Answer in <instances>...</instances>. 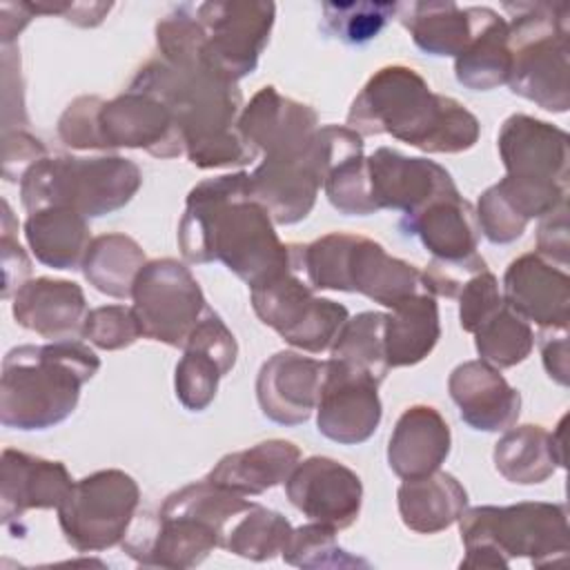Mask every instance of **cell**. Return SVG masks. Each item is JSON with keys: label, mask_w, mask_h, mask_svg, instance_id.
<instances>
[{"label": "cell", "mask_w": 570, "mask_h": 570, "mask_svg": "<svg viewBox=\"0 0 570 570\" xmlns=\"http://www.w3.org/2000/svg\"><path fill=\"white\" fill-rule=\"evenodd\" d=\"M178 247L187 263L220 261L249 289L292 269L289 245L281 243L272 216L254 198L247 171L200 180L189 191Z\"/></svg>", "instance_id": "cell-1"}, {"label": "cell", "mask_w": 570, "mask_h": 570, "mask_svg": "<svg viewBox=\"0 0 570 570\" xmlns=\"http://www.w3.org/2000/svg\"><path fill=\"white\" fill-rule=\"evenodd\" d=\"M129 87L158 98L171 111L191 165L214 169L256 158L236 125L243 102L236 82L205 65H171L156 56L136 71Z\"/></svg>", "instance_id": "cell-2"}, {"label": "cell", "mask_w": 570, "mask_h": 570, "mask_svg": "<svg viewBox=\"0 0 570 570\" xmlns=\"http://www.w3.org/2000/svg\"><path fill=\"white\" fill-rule=\"evenodd\" d=\"M347 127L358 136L387 134L428 154H459L479 140V120L459 100L434 94L405 65L381 67L352 100Z\"/></svg>", "instance_id": "cell-3"}, {"label": "cell", "mask_w": 570, "mask_h": 570, "mask_svg": "<svg viewBox=\"0 0 570 570\" xmlns=\"http://www.w3.org/2000/svg\"><path fill=\"white\" fill-rule=\"evenodd\" d=\"M254 503L207 479L171 492L156 514H138L122 550L142 566L191 568L225 546L227 523Z\"/></svg>", "instance_id": "cell-4"}, {"label": "cell", "mask_w": 570, "mask_h": 570, "mask_svg": "<svg viewBox=\"0 0 570 570\" xmlns=\"http://www.w3.org/2000/svg\"><path fill=\"white\" fill-rule=\"evenodd\" d=\"M100 370V358L78 341L18 345L2 361L0 421L13 430H47L78 405L80 390Z\"/></svg>", "instance_id": "cell-5"}, {"label": "cell", "mask_w": 570, "mask_h": 570, "mask_svg": "<svg viewBox=\"0 0 570 570\" xmlns=\"http://www.w3.org/2000/svg\"><path fill=\"white\" fill-rule=\"evenodd\" d=\"M289 258L292 269L303 272L312 289L356 292L387 309L412 294L428 292L421 269L358 234L332 232L307 245L289 243Z\"/></svg>", "instance_id": "cell-6"}, {"label": "cell", "mask_w": 570, "mask_h": 570, "mask_svg": "<svg viewBox=\"0 0 570 570\" xmlns=\"http://www.w3.org/2000/svg\"><path fill=\"white\" fill-rule=\"evenodd\" d=\"M459 530L465 548L461 568H508L514 557H528L541 568L563 559L570 550L568 514L561 503L465 508Z\"/></svg>", "instance_id": "cell-7"}, {"label": "cell", "mask_w": 570, "mask_h": 570, "mask_svg": "<svg viewBox=\"0 0 570 570\" xmlns=\"http://www.w3.org/2000/svg\"><path fill=\"white\" fill-rule=\"evenodd\" d=\"M142 185L140 167L120 156H45L20 178L27 212L69 207L96 218L125 207Z\"/></svg>", "instance_id": "cell-8"}, {"label": "cell", "mask_w": 570, "mask_h": 570, "mask_svg": "<svg viewBox=\"0 0 570 570\" xmlns=\"http://www.w3.org/2000/svg\"><path fill=\"white\" fill-rule=\"evenodd\" d=\"M512 94L532 100L546 111L563 114L570 107L568 85V20L563 2H508Z\"/></svg>", "instance_id": "cell-9"}, {"label": "cell", "mask_w": 570, "mask_h": 570, "mask_svg": "<svg viewBox=\"0 0 570 570\" xmlns=\"http://www.w3.org/2000/svg\"><path fill=\"white\" fill-rule=\"evenodd\" d=\"M363 151V136L350 127H318L307 147L285 156H265L249 174L254 198L276 225H294L312 212L327 174Z\"/></svg>", "instance_id": "cell-10"}, {"label": "cell", "mask_w": 570, "mask_h": 570, "mask_svg": "<svg viewBox=\"0 0 570 570\" xmlns=\"http://www.w3.org/2000/svg\"><path fill=\"white\" fill-rule=\"evenodd\" d=\"M140 503L138 483L122 470H98L73 481L58 508V523L76 552L122 543Z\"/></svg>", "instance_id": "cell-11"}, {"label": "cell", "mask_w": 570, "mask_h": 570, "mask_svg": "<svg viewBox=\"0 0 570 570\" xmlns=\"http://www.w3.org/2000/svg\"><path fill=\"white\" fill-rule=\"evenodd\" d=\"M252 307L285 343L312 354L330 350L350 318L345 305L316 296L294 269L252 287Z\"/></svg>", "instance_id": "cell-12"}, {"label": "cell", "mask_w": 570, "mask_h": 570, "mask_svg": "<svg viewBox=\"0 0 570 570\" xmlns=\"http://www.w3.org/2000/svg\"><path fill=\"white\" fill-rule=\"evenodd\" d=\"M131 309L145 338L183 347L209 305L189 267L176 258L145 263L131 289Z\"/></svg>", "instance_id": "cell-13"}, {"label": "cell", "mask_w": 570, "mask_h": 570, "mask_svg": "<svg viewBox=\"0 0 570 570\" xmlns=\"http://www.w3.org/2000/svg\"><path fill=\"white\" fill-rule=\"evenodd\" d=\"M194 13L203 29V65L229 82L249 76L269 42L276 4L265 0L200 2L194 4Z\"/></svg>", "instance_id": "cell-14"}, {"label": "cell", "mask_w": 570, "mask_h": 570, "mask_svg": "<svg viewBox=\"0 0 570 570\" xmlns=\"http://www.w3.org/2000/svg\"><path fill=\"white\" fill-rule=\"evenodd\" d=\"M379 385L367 372L327 358L316 403L318 432L341 445L365 443L383 416Z\"/></svg>", "instance_id": "cell-15"}, {"label": "cell", "mask_w": 570, "mask_h": 570, "mask_svg": "<svg viewBox=\"0 0 570 570\" xmlns=\"http://www.w3.org/2000/svg\"><path fill=\"white\" fill-rule=\"evenodd\" d=\"M96 125L100 149L134 147L158 158L185 154L171 111L158 98L131 87L111 100H102Z\"/></svg>", "instance_id": "cell-16"}, {"label": "cell", "mask_w": 570, "mask_h": 570, "mask_svg": "<svg viewBox=\"0 0 570 570\" xmlns=\"http://www.w3.org/2000/svg\"><path fill=\"white\" fill-rule=\"evenodd\" d=\"M289 503L309 521L332 528H350L361 512L363 483L354 470L330 456L298 461L285 481Z\"/></svg>", "instance_id": "cell-17"}, {"label": "cell", "mask_w": 570, "mask_h": 570, "mask_svg": "<svg viewBox=\"0 0 570 570\" xmlns=\"http://www.w3.org/2000/svg\"><path fill=\"white\" fill-rule=\"evenodd\" d=\"M238 345L232 330L209 307L183 345V358L176 365V396L191 410L203 412L216 399L218 381L236 365Z\"/></svg>", "instance_id": "cell-18"}, {"label": "cell", "mask_w": 570, "mask_h": 570, "mask_svg": "<svg viewBox=\"0 0 570 570\" xmlns=\"http://www.w3.org/2000/svg\"><path fill=\"white\" fill-rule=\"evenodd\" d=\"M367 174L376 212L401 209L414 214L430 200L456 189L450 171L439 163L403 156L390 147H379L367 156Z\"/></svg>", "instance_id": "cell-19"}, {"label": "cell", "mask_w": 570, "mask_h": 570, "mask_svg": "<svg viewBox=\"0 0 570 570\" xmlns=\"http://www.w3.org/2000/svg\"><path fill=\"white\" fill-rule=\"evenodd\" d=\"M503 303L543 330H568L570 278L541 254L514 258L503 274Z\"/></svg>", "instance_id": "cell-20"}, {"label": "cell", "mask_w": 570, "mask_h": 570, "mask_svg": "<svg viewBox=\"0 0 570 570\" xmlns=\"http://www.w3.org/2000/svg\"><path fill=\"white\" fill-rule=\"evenodd\" d=\"M568 185L503 176L488 187L476 205V223L494 245L517 240L532 218H543L566 203Z\"/></svg>", "instance_id": "cell-21"}, {"label": "cell", "mask_w": 570, "mask_h": 570, "mask_svg": "<svg viewBox=\"0 0 570 570\" xmlns=\"http://www.w3.org/2000/svg\"><path fill=\"white\" fill-rule=\"evenodd\" d=\"M325 361L298 352H276L269 356L256 379V399L261 412L281 425L305 423L316 410Z\"/></svg>", "instance_id": "cell-22"}, {"label": "cell", "mask_w": 570, "mask_h": 570, "mask_svg": "<svg viewBox=\"0 0 570 570\" xmlns=\"http://www.w3.org/2000/svg\"><path fill=\"white\" fill-rule=\"evenodd\" d=\"M236 125L254 151L285 156L307 147L318 129V116L309 105L287 98L269 85L254 94Z\"/></svg>", "instance_id": "cell-23"}, {"label": "cell", "mask_w": 570, "mask_h": 570, "mask_svg": "<svg viewBox=\"0 0 570 570\" xmlns=\"http://www.w3.org/2000/svg\"><path fill=\"white\" fill-rule=\"evenodd\" d=\"M505 176L568 185V134L539 118L514 114L499 131Z\"/></svg>", "instance_id": "cell-24"}, {"label": "cell", "mask_w": 570, "mask_h": 570, "mask_svg": "<svg viewBox=\"0 0 570 570\" xmlns=\"http://www.w3.org/2000/svg\"><path fill=\"white\" fill-rule=\"evenodd\" d=\"M73 479L65 463L33 456L13 448L2 450L0 463V512L2 523L11 528L27 510L60 508Z\"/></svg>", "instance_id": "cell-25"}, {"label": "cell", "mask_w": 570, "mask_h": 570, "mask_svg": "<svg viewBox=\"0 0 570 570\" xmlns=\"http://www.w3.org/2000/svg\"><path fill=\"white\" fill-rule=\"evenodd\" d=\"M448 390L461 419L481 432L508 430L521 412V394L485 361H465L448 379Z\"/></svg>", "instance_id": "cell-26"}, {"label": "cell", "mask_w": 570, "mask_h": 570, "mask_svg": "<svg viewBox=\"0 0 570 570\" xmlns=\"http://www.w3.org/2000/svg\"><path fill=\"white\" fill-rule=\"evenodd\" d=\"M11 312L18 325L49 341H73L82 336L87 318L85 292L73 281L31 278L16 294Z\"/></svg>", "instance_id": "cell-27"}, {"label": "cell", "mask_w": 570, "mask_h": 570, "mask_svg": "<svg viewBox=\"0 0 570 570\" xmlns=\"http://www.w3.org/2000/svg\"><path fill=\"white\" fill-rule=\"evenodd\" d=\"M399 227L405 236H416L441 261H459L474 254L481 236L476 212L459 189L430 200L414 214H403Z\"/></svg>", "instance_id": "cell-28"}, {"label": "cell", "mask_w": 570, "mask_h": 570, "mask_svg": "<svg viewBox=\"0 0 570 570\" xmlns=\"http://www.w3.org/2000/svg\"><path fill=\"white\" fill-rule=\"evenodd\" d=\"M450 445V425L441 412L432 405H412L399 416L390 434V470L401 479L432 474L448 459Z\"/></svg>", "instance_id": "cell-29"}, {"label": "cell", "mask_w": 570, "mask_h": 570, "mask_svg": "<svg viewBox=\"0 0 570 570\" xmlns=\"http://www.w3.org/2000/svg\"><path fill=\"white\" fill-rule=\"evenodd\" d=\"M396 18L421 51L456 58L474 36L481 7H459L452 0H414L399 2Z\"/></svg>", "instance_id": "cell-30"}, {"label": "cell", "mask_w": 570, "mask_h": 570, "mask_svg": "<svg viewBox=\"0 0 570 570\" xmlns=\"http://www.w3.org/2000/svg\"><path fill=\"white\" fill-rule=\"evenodd\" d=\"M298 461L301 450L292 441L269 439L225 454L205 479L236 494L256 497L278 483H285Z\"/></svg>", "instance_id": "cell-31"}, {"label": "cell", "mask_w": 570, "mask_h": 570, "mask_svg": "<svg viewBox=\"0 0 570 570\" xmlns=\"http://www.w3.org/2000/svg\"><path fill=\"white\" fill-rule=\"evenodd\" d=\"M497 472L519 485L543 483L563 468V419L557 432H548L541 425L508 428V432L494 445Z\"/></svg>", "instance_id": "cell-32"}, {"label": "cell", "mask_w": 570, "mask_h": 570, "mask_svg": "<svg viewBox=\"0 0 570 570\" xmlns=\"http://www.w3.org/2000/svg\"><path fill=\"white\" fill-rule=\"evenodd\" d=\"M510 69L512 49L508 20L490 7H481V18L470 45L454 58V76L468 89L490 91L508 85Z\"/></svg>", "instance_id": "cell-33"}, {"label": "cell", "mask_w": 570, "mask_h": 570, "mask_svg": "<svg viewBox=\"0 0 570 570\" xmlns=\"http://www.w3.org/2000/svg\"><path fill=\"white\" fill-rule=\"evenodd\" d=\"M403 523L421 534H434L459 521L468 508L465 488L448 472H432L416 479H403L396 492Z\"/></svg>", "instance_id": "cell-34"}, {"label": "cell", "mask_w": 570, "mask_h": 570, "mask_svg": "<svg viewBox=\"0 0 570 570\" xmlns=\"http://www.w3.org/2000/svg\"><path fill=\"white\" fill-rule=\"evenodd\" d=\"M22 229L36 261L53 269L80 267L91 243L87 218L69 207L29 212Z\"/></svg>", "instance_id": "cell-35"}, {"label": "cell", "mask_w": 570, "mask_h": 570, "mask_svg": "<svg viewBox=\"0 0 570 570\" xmlns=\"http://www.w3.org/2000/svg\"><path fill=\"white\" fill-rule=\"evenodd\" d=\"M441 323L436 296L419 292L385 314V356L390 367L421 363L439 343Z\"/></svg>", "instance_id": "cell-36"}, {"label": "cell", "mask_w": 570, "mask_h": 570, "mask_svg": "<svg viewBox=\"0 0 570 570\" xmlns=\"http://www.w3.org/2000/svg\"><path fill=\"white\" fill-rule=\"evenodd\" d=\"M145 263V252L131 236L102 234L91 238L80 267L98 292L114 298H131L134 281Z\"/></svg>", "instance_id": "cell-37"}, {"label": "cell", "mask_w": 570, "mask_h": 570, "mask_svg": "<svg viewBox=\"0 0 570 570\" xmlns=\"http://www.w3.org/2000/svg\"><path fill=\"white\" fill-rule=\"evenodd\" d=\"M330 352V358L358 367L383 383L390 372L385 356V314L361 312L354 318H347Z\"/></svg>", "instance_id": "cell-38"}, {"label": "cell", "mask_w": 570, "mask_h": 570, "mask_svg": "<svg viewBox=\"0 0 570 570\" xmlns=\"http://www.w3.org/2000/svg\"><path fill=\"white\" fill-rule=\"evenodd\" d=\"M292 530L294 528L281 512L254 503L234 519L232 528H227L223 548L252 561H265L283 554Z\"/></svg>", "instance_id": "cell-39"}, {"label": "cell", "mask_w": 570, "mask_h": 570, "mask_svg": "<svg viewBox=\"0 0 570 570\" xmlns=\"http://www.w3.org/2000/svg\"><path fill=\"white\" fill-rule=\"evenodd\" d=\"M474 347L481 361L494 367H512L525 361L534 347V334L525 318H521L505 303L476 327Z\"/></svg>", "instance_id": "cell-40"}, {"label": "cell", "mask_w": 570, "mask_h": 570, "mask_svg": "<svg viewBox=\"0 0 570 570\" xmlns=\"http://www.w3.org/2000/svg\"><path fill=\"white\" fill-rule=\"evenodd\" d=\"M399 2H323V29L345 45L376 38L396 16Z\"/></svg>", "instance_id": "cell-41"}, {"label": "cell", "mask_w": 570, "mask_h": 570, "mask_svg": "<svg viewBox=\"0 0 570 570\" xmlns=\"http://www.w3.org/2000/svg\"><path fill=\"white\" fill-rule=\"evenodd\" d=\"M334 530L316 521L292 530L283 559L301 568H367L370 563L347 554L334 539Z\"/></svg>", "instance_id": "cell-42"}, {"label": "cell", "mask_w": 570, "mask_h": 570, "mask_svg": "<svg viewBox=\"0 0 570 570\" xmlns=\"http://www.w3.org/2000/svg\"><path fill=\"white\" fill-rule=\"evenodd\" d=\"M325 196L334 209L345 216H370L376 214L370 194L367 156L354 154L341 160L323 183Z\"/></svg>", "instance_id": "cell-43"}, {"label": "cell", "mask_w": 570, "mask_h": 570, "mask_svg": "<svg viewBox=\"0 0 570 570\" xmlns=\"http://www.w3.org/2000/svg\"><path fill=\"white\" fill-rule=\"evenodd\" d=\"M142 336L138 318L131 307L102 305L87 312L82 338L100 350H122Z\"/></svg>", "instance_id": "cell-44"}, {"label": "cell", "mask_w": 570, "mask_h": 570, "mask_svg": "<svg viewBox=\"0 0 570 570\" xmlns=\"http://www.w3.org/2000/svg\"><path fill=\"white\" fill-rule=\"evenodd\" d=\"M456 298H459L461 327L470 334H474L476 327L485 323L503 305L499 281L488 267L470 276L459 289Z\"/></svg>", "instance_id": "cell-45"}, {"label": "cell", "mask_w": 570, "mask_h": 570, "mask_svg": "<svg viewBox=\"0 0 570 570\" xmlns=\"http://www.w3.org/2000/svg\"><path fill=\"white\" fill-rule=\"evenodd\" d=\"M102 98L98 96H80L67 105L62 116L58 118V136L65 145L73 149H100L98 138V111Z\"/></svg>", "instance_id": "cell-46"}, {"label": "cell", "mask_w": 570, "mask_h": 570, "mask_svg": "<svg viewBox=\"0 0 570 570\" xmlns=\"http://www.w3.org/2000/svg\"><path fill=\"white\" fill-rule=\"evenodd\" d=\"M485 267H488V263L476 252L465 256V258H459V261L432 258L428 263V267L423 269V281H425V287L432 296L456 298L463 283L470 276H474L476 272L485 269Z\"/></svg>", "instance_id": "cell-47"}, {"label": "cell", "mask_w": 570, "mask_h": 570, "mask_svg": "<svg viewBox=\"0 0 570 570\" xmlns=\"http://www.w3.org/2000/svg\"><path fill=\"white\" fill-rule=\"evenodd\" d=\"M11 225H18L13 220V214L9 209V203L2 200V240H0V252H2V298H9L16 294L24 283L27 276L31 274V263L13 236L16 229Z\"/></svg>", "instance_id": "cell-48"}, {"label": "cell", "mask_w": 570, "mask_h": 570, "mask_svg": "<svg viewBox=\"0 0 570 570\" xmlns=\"http://www.w3.org/2000/svg\"><path fill=\"white\" fill-rule=\"evenodd\" d=\"M45 156V145L24 129L2 131V176L9 183H18L24 171Z\"/></svg>", "instance_id": "cell-49"}, {"label": "cell", "mask_w": 570, "mask_h": 570, "mask_svg": "<svg viewBox=\"0 0 570 570\" xmlns=\"http://www.w3.org/2000/svg\"><path fill=\"white\" fill-rule=\"evenodd\" d=\"M537 254L554 263L557 267L568 265V205L561 203L554 212L546 214L537 229Z\"/></svg>", "instance_id": "cell-50"}, {"label": "cell", "mask_w": 570, "mask_h": 570, "mask_svg": "<svg viewBox=\"0 0 570 570\" xmlns=\"http://www.w3.org/2000/svg\"><path fill=\"white\" fill-rule=\"evenodd\" d=\"M541 354L543 365L550 379L559 385H568L570 381V358H568V330H546L541 336Z\"/></svg>", "instance_id": "cell-51"}, {"label": "cell", "mask_w": 570, "mask_h": 570, "mask_svg": "<svg viewBox=\"0 0 570 570\" xmlns=\"http://www.w3.org/2000/svg\"><path fill=\"white\" fill-rule=\"evenodd\" d=\"M33 11L29 2H0V31L2 45H11L16 36L33 20Z\"/></svg>", "instance_id": "cell-52"}, {"label": "cell", "mask_w": 570, "mask_h": 570, "mask_svg": "<svg viewBox=\"0 0 570 570\" xmlns=\"http://www.w3.org/2000/svg\"><path fill=\"white\" fill-rule=\"evenodd\" d=\"M111 9V2H65L62 18L78 27H98Z\"/></svg>", "instance_id": "cell-53"}]
</instances>
